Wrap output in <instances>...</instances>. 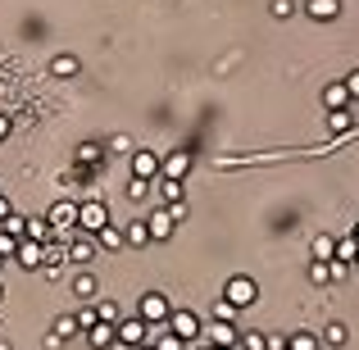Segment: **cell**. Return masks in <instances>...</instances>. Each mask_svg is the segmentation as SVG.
Here are the masks:
<instances>
[{
  "mask_svg": "<svg viewBox=\"0 0 359 350\" xmlns=\"http://www.w3.org/2000/svg\"><path fill=\"white\" fill-rule=\"evenodd\" d=\"M109 228V210H105V201H82L78 205V232H105Z\"/></svg>",
  "mask_w": 359,
  "mask_h": 350,
  "instance_id": "1",
  "label": "cell"
},
{
  "mask_svg": "<svg viewBox=\"0 0 359 350\" xmlns=\"http://www.w3.org/2000/svg\"><path fill=\"white\" fill-rule=\"evenodd\" d=\"M164 328H168V332H173V337H182L187 346H191V342H201V332H205V323H201V318L191 314V309H173Z\"/></svg>",
  "mask_w": 359,
  "mask_h": 350,
  "instance_id": "2",
  "label": "cell"
},
{
  "mask_svg": "<svg viewBox=\"0 0 359 350\" xmlns=\"http://www.w3.org/2000/svg\"><path fill=\"white\" fill-rule=\"evenodd\" d=\"M223 300H228V305H237V309H245V305H255V300H259V287H255V278L237 273V278H228V287H223Z\"/></svg>",
  "mask_w": 359,
  "mask_h": 350,
  "instance_id": "3",
  "label": "cell"
},
{
  "mask_svg": "<svg viewBox=\"0 0 359 350\" xmlns=\"http://www.w3.org/2000/svg\"><path fill=\"white\" fill-rule=\"evenodd\" d=\"M168 314H173V305H168L159 291H146V296H141V318H146L150 328H164Z\"/></svg>",
  "mask_w": 359,
  "mask_h": 350,
  "instance_id": "4",
  "label": "cell"
},
{
  "mask_svg": "<svg viewBox=\"0 0 359 350\" xmlns=\"http://www.w3.org/2000/svg\"><path fill=\"white\" fill-rule=\"evenodd\" d=\"M201 342L205 346H228V350H237L241 346V337H237V323H205V332H201Z\"/></svg>",
  "mask_w": 359,
  "mask_h": 350,
  "instance_id": "5",
  "label": "cell"
},
{
  "mask_svg": "<svg viewBox=\"0 0 359 350\" xmlns=\"http://www.w3.org/2000/svg\"><path fill=\"white\" fill-rule=\"evenodd\" d=\"M150 342V323H146V318H123V323H118V346H128V350H137V346H146Z\"/></svg>",
  "mask_w": 359,
  "mask_h": 350,
  "instance_id": "6",
  "label": "cell"
},
{
  "mask_svg": "<svg viewBox=\"0 0 359 350\" xmlns=\"http://www.w3.org/2000/svg\"><path fill=\"white\" fill-rule=\"evenodd\" d=\"M14 264H18V269H27V273L41 269V264H46V245H41V241H32V236H23V241H18Z\"/></svg>",
  "mask_w": 359,
  "mask_h": 350,
  "instance_id": "7",
  "label": "cell"
},
{
  "mask_svg": "<svg viewBox=\"0 0 359 350\" xmlns=\"http://www.w3.org/2000/svg\"><path fill=\"white\" fill-rule=\"evenodd\" d=\"M146 228H150V236H155V241H168V236H173V228H177V219H173V210H155V214H146Z\"/></svg>",
  "mask_w": 359,
  "mask_h": 350,
  "instance_id": "8",
  "label": "cell"
},
{
  "mask_svg": "<svg viewBox=\"0 0 359 350\" xmlns=\"http://www.w3.org/2000/svg\"><path fill=\"white\" fill-rule=\"evenodd\" d=\"M132 173L146 177V182H159V155L155 150H132Z\"/></svg>",
  "mask_w": 359,
  "mask_h": 350,
  "instance_id": "9",
  "label": "cell"
},
{
  "mask_svg": "<svg viewBox=\"0 0 359 350\" xmlns=\"http://www.w3.org/2000/svg\"><path fill=\"white\" fill-rule=\"evenodd\" d=\"M96 245H100V241H96L91 232H82V236L73 232V241H69V260H73V264H91V255H96Z\"/></svg>",
  "mask_w": 359,
  "mask_h": 350,
  "instance_id": "10",
  "label": "cell"
},
{
  "mask_svg": "<svg viewBox=\"0 0 359 350\" xmlns=\"http://www.w3.org/2000/svg\"><path fill=\"white\" fill-rule=\"evenodd\" d=\"M118 342V323H96V328H87V346L91 350H109Z\"/></svg>",
  "mask_w": 359,
  "mask_h": 350,
  "instance_id": "11",
  "label": "cell"
},
{
  "mask_svg": "<svg viewBox=\"0 0 359 350\" xmlns=\"http://www.w3.org/2000/svg\"><path fill=\"white\" fill-rule=\"evenodd\" d=\"M187 168H191V155H187V150H173L168 159H159V177H187Z\"/></svg>",
  "mask_w": 359,
  "mask_h": 350,
  "instance_id": "12",
  "label": "cell"
},
{
  "mask_svg": "<svg viewBox=\"0 0 359 350\" xmlns=\"http://www.w3.org/2000/svg\"><path fill=\"white\" fill-rule=\"evenodd\" d=\"M323 105H327V109H346V105H355L351 91H346V82H327V87H323Z\"/></svg>",
  "mask_w": 359,
  "mask_h": 350,
  "instance_id": "13",
  "label": "cell"
},
{
  "mask_svg": "<svg viewBox=\"0 0 359 350\" xmlns=\"http://www.w3.org/2000/svg\"><path fill=\"white\" fill-rule=\"evenodd\" d=\"M309 255H314L318 264H332L337 260V236H323V232H318L314 241H309Z\"/></svg>",
  "mask_w": 359,
  "mask_h": 350,
  "instance_id": "14",
  "label": "cell"
},
{
  "mask_svg": "<svg viewBox=\"0 0 359 350\" xmlns=\"http://www.w3.org/2000/svg\"><path fill=\"white\" fill-rule=\"evenodd\" d=\"M327 128H332L337 137H346V132L355 128V105H346V109H327Z\"/></svg>",
  "mask_w": 359,
  "mask_h": 350,
  "instance_id": "15",
  "label": "cell"
},
{
  "mask_svg": "<svg viewBox=\"0 0 359 350\" xmlns=\"http://www.w3.org/2000/svg\"><path fill=\"white\" fill-rule=\"evenodd\" d=\"M305 9H309V18L327 23V18H337V14H341V0H305Z\"/></svg>",
  "mask_w": 359,
  "mask_h": 350,
  "instance_id": "16",
  "label": "cell"
},
{
  "mask_svg": "<svg viewBox=\"0 0 359 350\" xmlns=\"http://www.w3.org/2000/svg\"><path fill=\"white\" fill-rule=\"evenodd\" d=\"M78 164L100 168V164H105V146H100V141H82V146H78Z\"/></svg>",
  "mask_w": 359,
  "mask_h": 350,
  "instance_id": "17",
  "label": "cell"
},
{
  "mask_svg": "<svg viewBox=\"0 0 359 350\" xmlns=\"http://www.w3.org/2000/svg\"><path fill=\"white\" fill-rule=\"evenodd\" d=\"M69 287H73V296H78V300H96V291H100V282H96V278H91V273H78V278H73V282H69Z\"/></svg>",
  "mask_w": 359,
  "mask_h": 350,
  "instance_id": "18",
  "label": "cell"
},
{
  "mask_svg": "<svg viewBox=\"0 0 359 350\" xmlns=\"http://www.w3.org/2000/svg\"><path fill=\"white\" fill-rule=\"evenodd\" d=\"M78 69L82 64L73 60V55H55L50 60V78H78Z\"/></svg>",
  "mask_w": 359,
  "mask_h": 350,
  "instance_id": "19",
  "label": "cell"
},
{
  "mask_svg": "<svg viewBox=\"0 0 359 350\" xmlns=\"http://www.w3.org/2000/svg\"><path fill=\"white\" fill-rule=\"evenodd\" d=\"M123 236H128V245H150V241H155L150 228H146V219H132L128 228H123Z\"/></svg>",
  "mask_w": 359,
  "mask_h": 350,
  "instance_id": "20",
  "label": "cell"
},
{
  "mask_svg": "<svg viewBox=\"0 0 359 350\" xmlns=\"http://www.w3.org/2000/svg\"><path fill=\"white\" fill-rule=\"evenodd\" d=\"M159 196H164V205H173V201H182V191H187V187H182V177H159Z\"/></svg>",
  "mask_w": 359,
  "mask_h": 350,
  "instance_id": "21",
  "label": "cell"
},
{
  "mask_svg": "<svg viewBox=\"0 0 359 350\" xmlns=\"http://www.w3.org/2000/svg\"><path fill=\"white\" fill-rule=\"evenodd\" d=\"M27 236H32V241H55V228H50V219H27Z\"/></svg>",
  "mask_w": 359,
  "mask_h": 350,
  "instance_id": "22",
  "label": "cell"
},
{
  "mask_svg": "<svg viewBox=\"0 0 359 350\" xmlns=\"http://www.w3.org/2000/svg\"><path fill=\"white\" fill-rule=\"evenodd\" d=\"M337 260L351 264V269L359 264V241H355V236H341V241H337Z\"/></svg>",
  "mask_w": 359,
  "mask_h": 350,
  "instance_id": "23",
  "label": "cell"
},
{
  "mask_svg": "<svg viewBox=\"0 0 359 350\" xmlns=\"http://www.w3.org/2000/svg\"><path fill=\"white\" fill-rule=\"evenodd\" d=\"M96 241H100V250H123V245H128V236H123L118 228H105V232H96Z\"/></svg>",
  "mask_w": 359,
  "mask_h": 350,
  "instance_id": "24",
  "label": "cell"
},
{
  "mask_svg": "<svg viewBox=\"0 0 359 350\" xmlns=\"http://www.w3.org/2000/svg\"><path fill=\"white\" fill-rule=\"evenodd\" d=\"M96 314H100V323H123V309L114 300H96Z\"/></svg>",
  "mask_w": 359,
  "mask_h": 350,
  "instance_id": "25",
  "label": "cell"
},
{
  "mask_svg": "<svg viewBox=\"0 0 359 350\" xmlns=\"http://www.w3.org/2000/svg\"><path fill=\"white\" fill-rule=\"evenodd\" d=\"M323 337H327V346H346V342H351V328H346V323H327Z\"/></svg>",
  "mask_w": 359,
  "mask_h": 350,
  "instance_id": "26",
  "label": "cell"
},
{
  "mask_svg": "<svg viewBox=\"0 0 359 350\" xmlns=\"http://www.w3.org/2000/svg\"><path fill=\"white\" fill-rule=\"evenodd\" d=\"M287 350H318V337H314V332H291Z\"/></svg>",
  "mask_w": 359,
  "mask_h": 350,
  "instance_id": "27",
  "label": "cell"
},
{
  "mask_svg": "<svg viewBox=\"0 0 359 350\" xmlns=\"http://www.w3.org/2000/svg\"><path fill=\"white\" fill-rule=\"evenodd\" d=\"M109 150H114V155H132V150H137V141H132L128 132H114V137H109Z\"/></svg>",
  "mask_w": 359,
  "mask_h": 350,
  "instance_id": "28",
  "label": "cell"
},
{
  "mask_svg": "<svg viewBox=\"0 0 359 350\" xmlns=\"http://www.w3.org/2000/svg\"><path fill=\"white\" fill-rule=\"evenodd\" d=\"M0 228H5L9 236H18V241H23V236H27V219H23V214H9V219L0 223Z\"/></svg>",
  "mask_w": 359,
  "mask_h": 350,
  "instance_id": "29",
  "label": "cell"
},
{
  "mask_svg": "<svg viewBox=\"0 0 359 350\" xmlns=\"http://www.w3.org/2000/svg\"><path fill=\"white\" fill-rule=\"evenodd\" d=\"M309 282H314V287H327V282H332V273H327V264H309Z\"/></svg>",
  "mask_w": 359,
  "mask_h": 350,
  "instance_id": "30",
  "label": "cell"
},
{
  "mask_svg": "<svg viewBox=\"0 0 359 350\" xmlns=\"http://www.w3.org/2000/svg\"><path fill=\"white\" fill-rule=\"evenodd\" d=\"M14 255H18V236H9L0 228V260H14Z\"/></svg>",
  "mask_w": 359,
  "mask_h": 350,
  "instance_id": "31",
  "label": "cell"
},
{
  "mask_svg": "<svg viewBox=\"0 0 359 350\" xmlns=\"http://www.w3.org/2000/svg\"><path fill=\"white\" fill-rule=\"evenodd\" d=\"M241 350H269V337L264 332H241Z\"/></svg>",
  "mask_w": 359,
  "mask_h": 350,
  "instance_id": "32",
  "label": "cell"
},
{
  "mask_svg": "<svg viewBox=\"0 0 359 350\" xmlns=\"http://www.w3.org/2000/svg\"><path fill=\"white\" fill-rule=\"evenodd\" d=\"M150 187H155V182H146V177H132V182H128V196H132V201H146Z\"/></svg>",
  "mask_w": 359,
  "mask_h": 350,
  "instance_id": "33",
  "label": "cell"
},
{
  "mask_svg": "<svg viewBox=\"0 0 359 350\" xmlns=\"http://www.w3.org/2000/svg\"><path fill=\"white\" fill-rule=\"evenodd\" d=\"M55 332H60V337H73V332H82V328H78V318H73V314H64V318H55Z\"/></svg>",
  "mask_w": 359,
  "mask_h": 350,
  "instance_id": "34",
  "label": "cell"
},
{
  "mask_svg": "<svg viewBox=\"0 0 359 350\" xmlns=\"http://www.w3.org/2000/svg\"><path fill=\"white\" fill-rule=\"evenodd\" d=\"M73 318H78V328H82V332H87V328H96V323H100L96 305H87V309H82V314H73Z\"/></svg>",
  "mask_w": 359,
  "mask_h": 350,
  "instance_id": "35",
  "label": "cell"
},
{
  "mask_svg": "<svg viewBox=\"0 0 359 350\" xmlns=\"http://www.w3.org/2000/svg\"><path fill=\"white\" fill-rule=\"evenodd\" d=\"M273 18H291V14H296V0H273Z\"/></svg>",
  "mask_w": 359,
  "mask_h": 350,
  "instance_id": "36",
  "label": "cell"
},
{
  "mask_svg": "<svg viewBox=\"0 0 359 350\" xmlns=\"http://www.w3.org/2000/svg\"><path fill=\"white\" fill-rule=\"evenodd\" d=\"M214 318H219V323H232V318H237V305H228V300H219V305H214Z\"/></svg>",
  "mask_w": 359,
  "mask_h": 350,
  "instance_id": "37",
  "label": "cell"
},
{
  "mask_svg": "<svg viewBox=\"0 0 359 350\" xmlns=\"http://www.w3.org/2000/svg\"><path fill=\"white\" fill-rule=\"evenodd\" d=\"M341 82H346V91H351V100H355V105H359V69H355V73H346Z\"/></svg>",
  "mask_w": 359,
  "mask_h": 350,
  "instance_id": "38",
  "label": "cell"
},
{
  "mask_svg": "<svg viewBox=\"0 0 359 350\" xmlns=\"http://www.w3.org/2000/svg\"><path fill=\"white\" fill-rule=\"evenodd\" d=\"M9 214H14V210H9V201H5V196H0V223H5Z\"/></svg>",
  "mask_w": 359,
  "mask_h": 350,
  "instance_id": "39",
  "label": "cell"
},
{
  "mask_svg": "<svg viewBox=\"0 0 359 350\" xmlns=\"http://www.w3.org/2000/svg\"><path fill=\"white\" fill-rule=\"evenodd\" d=\"M5 137H9V119L0 114V141H5Z\"/></svg>",
  "mask_w": 359,
  "mask_h": 350,
  "instance_id": "40",
  "label": "cell"
},
{
  "mask_svg": "<svg viewBox=\"0 0 359 350\" xmlns=\"http://www.w3.org/2000/svg\"><path fill=\"white\" fill-rule=\"evenodd\" d=\"M205 350H228V346H205Z\"/></svg>",
  "mask_w": 359,
  "mask_h": 350,
  "instance_id": "41",
  "label": "cell"
},
{
  "mask_svg": "<svg viewBox=\"0 0 359 350\" xmlns=\"http://www.w3.org/2000/svg\"><path fill=\"white\" fill-rule=\"evenodd\" d=\"M351 236H355V241H359V223H355V232H351Z\"/></svg>",
  "mask_w": 359,
  "mask_h": 350,
  "instance_id": "42",
  "label": "cell"
},
{
  "mask_svg": "<svg viewBox=\"0 0 359 350\" xmlns=\"http://www.w3.org/2000/svg\"><path fill=\"white\" fill-rule=\"evenodd\" d=\"M137 350H155V346H150V342H146V346H137Z\"/></svg>",
  "mask_w": 359,
  "mask_h": 350,
  "instance_id": "43",
  "label": "cell"
},
{
  "mask_svg": "<svg viewBox=\"0 0 359 350\" xmlns=\"http://www.w3.org/2000/svg\"><path fill=\"white\" fill-rule=\"evenodd\" d=\"M0 350H9V342H0Z\"/></svg>",
  "mask_w": 359,
  "mask_h": 350,
  "instance_id": "44",
  "label": "cell"
},
{
  "mask_svg": "<svg viewBox=\"0 0 359 350\" xmlns=\"http://www.w3.org/2000/svg\"><path fill=\"white\" fill-rule=\"evenodd\" d=\"M0 300H5V287H0Z\"/></svg>",
  "mask_w": 359,
  "mask_h": 350,
  "instance_id": "45",
  "label": "cell"
},
{
  "mask_svg": "<svg viewBox=\"0 0 359 350\" xmlns=\"http://www.w3.org/2000/svg\"><path fill=\"white\" fill-rule=\"evenodd\" d=\"M0 264H5V260H0Z\"/></svg>",
  "mask_w": 359,
  "mask_h": 350,
  "instance_id": "46",
  "label": "cell"
},
{
  "mask_svg": "<svg viewBox=\"0 0 359 350\" xmlns=\"http://www.w3.org/2000/svg\"><path fill=\"white\" fill-rule=\"evenodd\" d=\"M355 269H359V264H355Z\"/></svg>",
  "mask_w": 359,
  "mask_h": 350,
  "instance_id": "47",
  "label": "cell"
}]
</instances>
